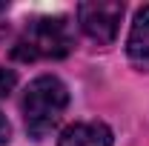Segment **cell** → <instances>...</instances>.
<instances>
[{
  "instance_id": "6da1fadb",
  "label": "cell",
  "mask_w": 149,
  "mask_h": 146,
  "mask_svg": "<svg viewBox=\"0 0 149 146\" xmlns=\"http://www.w3.org/2000/svg\"><path fill=\"white\" fill-rule=\"evenodd\" d=\"M69 106V92L66 86L52 77L43 74L29 83V89L23 95V117H26V132L32 138H43L60 123L63 112Z\"/></svg>"
},
{
  "instance_id": "7a4b0ae2",
  "label": "cell",
  "mask_w": 149,
  "mask_h": 146,
  "mask_svg": "<svg viewBox=\"0 0 149 146\" xmlns=\"http://www.w3.org/2000/svg\"><path fill=\"white\" fill-rule=\"evenodd\" d=\"M72 52V29L66 17H37L17 37L12 55L17 60H57Z\"/></svg>"
},
{
  "instance_id": "3957f363",
  "label": "cell",
  "mask_w": 149,
  "mask_h": 146,
  "mask_svg": "<svg viewBox=\"0 0 149 146\" xmlns=\"http://www.w3.org/2000/svg\"><path fill=\"white\" fill-rule=\"evenodd\" d=\"M120 17H123V3H115V0H92V3L77 6L80 29L97 43H112L115 40Z\"/></svg>"
},
{
  "instance_id": "277c9868",
  "label": "cell",
  "mask_w": 149,
  "mask_h": 146,
  "mask_svg": "<svg viewBox=\"0 0 149 146\" xmlns=\"http://www.w3.org/2000/svg\"><path fill=\"white\" fill-rule=\"evenodd\" d=\"M57 146H112V129L106 123H74V126L63 129Z\"/></svg>"
},
{
  "instance_id": "5b68a950",
  "label": "cell",
  "mask_w": 149,
  "mask_h": 146,
  "mask_svg": "<svg viewBox=\"0 0 149 146\" xmlns=\"http://www.w3.org/2000/svg\"><path fill=\"white\" fill-rule=\"evenodd\" d=\"M126 52H129L135 66L149 69V6H143V9L135 15L129 40H126Z\"/></svg>"
},
{
  "instance_id": "8992f818",
  "label": "cell",
  "mask_w": 149,
  "mask_h": 146,
  "mask_svg": "<svg viewBox=\"0 0 149 146\" xmlns=\"http://www.w3.org/2000/svg\"><path fill=\"white\" fill-rule=\"evenodd\" d=\"M15 83H17L15 72H12V69H3V66H0V97H6L9 92L15 89Z\"/></svg>"
},
{
  "instance_id": "52a82bcc",
  "label": "cell",
  "mask_w": 149,
  "mask_h": 146,
  "mask_svg": "<svg viewBox=\"0 0 149 146\" xmlns=\"http://www.w3.org/2000/svg\"><path fill=\"white\" fill-rule=\"evenodd\" d=\"M9 135H12V129H9V120L0 115V143H9Z\"/></svg>"
},
{
  "instance_id": "ba28073f",
  "label": "cell",
  "mask_w": 149,
  "mask_h": 146,
  "mask_svg": "<svg viewBox=\"0 0 149 146\" xmlns=\"http://www.w3.org/2000/svg\"><path fill=\"white\" fill-rule=\"evenodd\" d=\"M3 9H6V3H0V12H3Z\"/></svg>"
}]
</instances>
